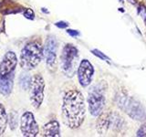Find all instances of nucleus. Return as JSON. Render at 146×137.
<instances>
[{"label": "nucleus", "instance_id": "nucleus-16", "mask_svg": "<svg viewBox=\"0 0 146 137\" xmlns=\"http://www.w3.org/2000/svg\"><path fill=\"white\" fill-rule=\"evenodd\" d=\"M31 81H32V79L30 78L29 75L23 74L20 77V79H19V84H20V86L22 87L23 89H24L25 90H29L30 88Z\"/></svg>", "mask_w": 146, "mask_h": 137}, {"label": "nucleus", "instance_id": "nucleus-23", "mask_svg": "<svg viewBox=\"0 0 146 137\" xmlns=\"http://www.w3.org/2000/svg\"><path fill=\"white\" fill-rule=\"evenodd\" d=\"M67 33L71 37H79L80 35L79 30H74V29H67Z\"/></svg>", "mask_w": 146, "mask_h": 137}, {"label": "nucleus", "instance_id": "nucleus-26", "mask_svg": "<svg viewBox=\"0 0 146 137\" xmlns=\"http://www.w3.org/2000/svg\"><path fill=\"white\" fill-rule=\"evenodd\" d=\"M119 2H121V3H123V0H119Z\"/></svg>", "mask_w": 146, "mask_h": 137}, {"label": "nucleus", "instance_id": "nucleus-24", "mask_svg": "<svg viewBox=\"0 0 146 137\" xmlns=\"http://www.w3.org/2000/svg\"><path fill=\"white\" fill-rule=\"evenodd\" d=\"M131 4H132V5H135L136 3H137V0H128Z\"/></svg>", "mask_w": 146, "mask_h": 137}, {"label": "nucleus", "instance_id": "nucleus-4", "mask_svg": "<svg viewBox=\"0 0 146 137\" xmlns=\"http://www.w3.org/2000/svg\"><path fill=\"white\" fill-rule=\"evenodd\" d=\"M79 59V50L72 44H67L60 55V68L67 77L71 78L75 74Z\"/></svg>", "mask_w": 146, "mask_h": 137}, {"label": "nucleus", "instance_id": "nucleus-13", "mask_svg": "<svg viewBox=\"0 0 146 137\" xmlns=\"http://www.w3.org/2000/svg\"><path fill=\"white\" fill-rule=\"evenodd\" d=\"M110 116H111V112H102L99 115L96 123V129L100 134H105L110 129Z\"/></svg>", "mask_w": 146, "mask_h": 137}, {"label": "nucleus", "instance_id": "nucleus-17", "mask_svg": "<svg viewBox=\"0 0 146 137\" xmlns=\"http://www.w3.org/2000/svg\"><path fill=\"white\" fill-rule=\"evenodd\" d=\"M8 122L10 125L11 130L16 129L17 126V114L14 112H11L10 114L8 115Z\"/></svg>", "mask_w": 146, "mask_h": 137}, {"label": "nucleus", "instance_id": "nucleus-20", "mask_svg": "<svg viewBox=\"0 0 146 137\" xmlns=\"http://www.w3.org/2000/svg\"><path fill=\"white\" fill-rule=\"evenodd\" d=\"M138 14L144 21H146V7L143 5H141L138 7Z\"/></svg>", "mask_w": 146, "mask_h": 137}, {"label": "nucleus", "instance_id": "nucleus-10", "mask_svg": "<svg viewBox=\"0 0 146 137\" xmlns=\"http://www.w3.org/2000/svg\"><path fill=\"white\" fill-rule=\"evenodd\" d=\"M17 64V58L15 52L7 51L0 62V76H7L14 72Z\"/></svg>", "mask_w": 146, "mask_h": 137}, {"label": "nucleus", "instance_id": "nucleus-25", "mask_svg": "<svg viewBox=\"0 0 146 137\" xmlns=\"http://www.w3.org/2000/svg\"><path fill=\"white\" fill-rule=\"evenodd\" d=\"M45 9H46V8H42V11H43V12H46V13H47V14H48V11L45 10Z\"/></svg>", "mask_w": 146, "mask_h": 137}, {"label": "nucleus", "instance_id": "nucleus-2", "mask_svg": "<svg viewBox=\"0 0 146 137\" xmlns=\"http://www.w3.org/2000/svg\"><path fill=\"white\" fill-rule=\"evenodd\" d=\"M117 106L125 112L131 119L136 121L146 120V112L144 107L134 98L128 96L125 93H118L116 95Z\"/></svg>", "mask_w": 146, "mask_h": 137}, {"label": "nucleus", "instance_id": "nucleus-15", "mask_svg": "<svg viewBox=\"0 0 146 137\" xmlns=\"http://www.w3.org/2000/svg\"><path fill=\"white\" fill-rule=\"evenodd\" d=\"M8 122V116L6 112V109L0 103V136L3 135L7 129V125Z\"/></svg>", "mask_w": 146, "mask_h": 137}, {"label": "nucleus", "instance_id": "nucleus-1", "mask_svg": "<svg viewBox=\"0 0 146 137\" xmlns=\"http://www.w3.org/2000/svg\"><path fill=\"white\" fill-rule=\"evenodd\" d=\"M62 116L65 124L70 129H78L86 117L85 100L80 90H70L63 97Z\"/></svg>", "mask_w": 146, "mask_h": 137}, {"label": "nucleus", "instance_id": "nucleus-18", "mask_svg": "<svg viewBox=\"0 0 146 137\" xmlns=\"http://www.w3.org/2000/svg\"><path fill=\"white\" fill-rule=\"evenodd\" d=\"M91 53H92L94 56L100 58V59H102V61H110V58L107 57L106 55H105L104 53H102L99 49H92V50H91Z\"/></svg>", "mask_w": 146, "mask_h": 137}, {"label": "nucleus", "instance_id": "nucleus-19", "mask_svg": "<svg viewBox=\"0 0 146 137\" xmlns=\"http://www.w3.org/2000/svg\"><path fill=\"white\" fill-rule=\"evenodd\" d=\"M24 17L26 18H27V19H30V20H33L35 18V13L34 11L32 10L31 8H27L25 10L24 12Z\"/></svg>", "mask_w": 146, "mask_h": 137}, {"label": "nucleus", "instance_id": "nucleus-7", "mask_svg": "<svg viewBox=\"0 0 146 137\" xmlns=\"http://www.w3.org/2000/svg\"><path fill=\"white\" fill-rule=\"evenodd\" d=\"M20 130L22 135L25 137L38 136L39 132L38 125L31 112H26L23 113L20 119Z\"/></svg>", "mask_w": 146, "mask_h": 137}, {"label": "nucleus", "instance_id": "nucleus-5", "mask_svg": "<svg viewBox=\"0 0 146 137\" xmlns=\"http://www.w3.org/2000/svg\"><path fill=\"white\" fill-rule=\"evenodd\" d=\"M104 85L100 83L95 85L88 95V104L90 112L92 116L97 117L102 112L105 105Z\"/></svg>", "mask_w": 146, "mask_h": 137}, {"label": "nucleus", "instance_id": "nucleus-22", "mask_svg": "<svg viewBox=\"0 0 146 137\" xmlns=\"http://www.w3.org/2000/svg\"><path fill=\"white\" fill-rule=\"evenodd\" d=\"M55 26L58 29H66L68 26V23L65 22V21H58V22H56L55 23Z\"/></svg>", "mask_w": 146, "mask_h": 137}, {"label": "nucleus", "instance_id": "nucleus-6", "mask_svg": "<svg viewBox=\"0 0 146 137\" xmlns=\"http://www.w3.org/2000/svg\"><path fill=\"white\" fill-rule=\"evenodd\" d=\"M45 80L43 77L36 74L32 78L30 85V102L35 109H38L44 100Z\"/></svg>", "mask_w": 146, "mask_h": 137}, {"label": "nucleus", "instance_id": "nucleus-12", "mask_svg": "<svg viewBox=\"0 0 146 137\" xmlns=\"http://www.w3.org/2000/svg\"><path fill=\"white\" fill-rule=\"evenodd\" d=\"M14 84V72L7 76H0V92L5 96L11 93Z\"/></svg>", "mask_w": 146, "mask_h": 137}, {"label": "nucleus", "instance_id": "nucleus-21", "mask_svg": "<svg viewBox=\"0 0 146 137\" xmlns=\"http://www.w3.org/2000/svg\"><path fill=\"white\" fill-rule=\"evenodd\" d=\"M136 135L139 137H146V123H144L139 128V130L136 132Z\"/></svg>", "mask_w": 146, "mask_h": 137}, {"label": "nucleus", "instance_id": "nucleus-9", "mask_svg": "<svg viewBox=\"0 0 146 137\" xmlns=\"http://www.w3.org/2000/svg\"><path fill=\"white\" fill-rule=\"evenodd\" d=\"M94 74V68L88 59H82L78 68V79L82 87H87L90 84Z\"/></svg>", "mask_w": 146, "mask_h": 137}, {"label": "nucleus", "instance_id": "nucleus-3", "mask_svg": "<svg viewBox=\"0 0 146 137\" xmlns=\"http://www.w3.org/2000/svg\"><path fill=\"white\" fill-rule=\"evenodd\" d=\"M43 57V49L39 42L31 41L21 50L20 65L26 70H33L38 65Z\"/></svg>", "mask_w": 146, "mask_h": 137}, {"label": "nucleus", "instance_id": "nucleus-14", "mask_svg": "<svg viewBox=\"0 0 146 137\" xmlns=\"http://www.w3.org/2000/svg\"><path fill=\"white\" fill-rule=\"evenodd\" d=\"M124 127H125V122L123 120V118L120 114L111 112V116H110V129L112 130L113 132H119Z\"/></svg>", "mask_w": 146, "mask_h": 137}, {"label": "nucleus", "instance_id": "nucleus-8", "mask_svg": "<svg viewBox=\"0 0 146 137\" xmlns=\"http://www.w3.org/2000/svg\"><path fill=\"white\" fill-rule=\"evenodd\" d=\"M57 49L58 44L54 36H48L46 39L43 49V57L45 59L46 64L52 68L57 62Z\"/></svg>", "mask_w": 146, "mask_h": 137}, {"label": "nucleus", "instance_id": "nucleus-11", "mask_svg": "<svg viewBox=\"0 0 146 137\" xmlns=\"http://www.w3.org/2000/svg\"><path fill=\"white\" fill-rule=\"evenodd\" d=\"M42 135L46 137H58L60 136V126L56 120L47 122L42 128Z\"/></svg>", "mask_w": 146, "mask_h": 137}]
</instances>
